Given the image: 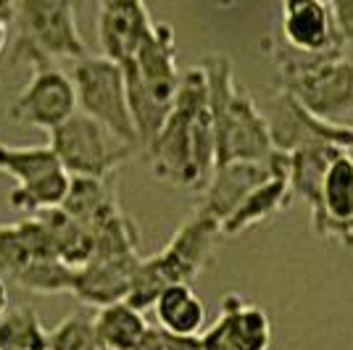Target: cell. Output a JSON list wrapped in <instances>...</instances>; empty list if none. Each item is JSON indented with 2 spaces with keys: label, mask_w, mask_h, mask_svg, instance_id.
Returning <instances> with one entry per match:
<instances>
[{
  "label": "cell",
  "mask_w": 353,
  "mask_h": 350,
  "mask_svg": "<svg viewBox=\"0 0 353 350\" xmlns=\"http://www.w3.org/2000/svg\"><path fill=\"white\" fill-rule=\"evenodd\" d=\"M74 277L77 269L61 258H34L14 282L34 295H61L74 290Z\"/></svg>",
  "instance_id": "obj_22"
},
{
  "label": "cell",
  "mask_w": 353,
  "mask_h": 350,
  "mask_svg": "<svg viewBox=\"0 0 353 350\" xmlns=\"http://www.w3.org/2000/svg\"><path fill=\"white\" fill-rule=\"evenodd\" d=\"M288 153L274 150V156L266 161H230V163H219L214 169V174L208 179L206 190L201 192V211H206L208 216L224 224L235 214V208L259 185H264L269 176L280 169Z\"/></svg>",
  "instance_id": "obj_11"
},
{
  "label": "cell",
  "mask_w": 353,
  "mask_h": 350,
  "mask_svg": "<svg viewBox=\"0 0 353 350\" xmlns=\"http://www.w3.org/2000/svg\"><path fill=\"white\" fill-rule=\"evenodd\" d=\"M266 50L277 66L280 88L324 121L348 124L353 116V63L348 50L301 53L290 45L266 40Z\"/></svg>",
  "instance_id": "obj_3"
},
{
  "label": "cell",
  "mask_w": 353,
  "mask_h": 350,
  "mask_svg": "<svg viewBox=\"0 0 353 350\" xmlns=\"http://www.w3.org/2000/svg\"><path fill=\"white\" fill-rule=\"evenodd\" d=\"M203 350H269L272 345V321L253 303L240 295L221 298L216 321L201 335Z\"/></svg>",
  "instance_id": "obj_13"
},
{
  "label": "cell",
  "mask_w": 353,
  "mask_h": 350,
  "mask_svg": "<svg viewBox=\"0 0 353 350\" xmlns=\"http://www.w3.org/2000/svg\"><path fill=\"white\" fill-rule=\"evenodd\" d=\"M216 8H232L235 6V0H211Z\"/></svg>",
  "instance_id": "obj_29"
},
{
  "label": "cell",
  "mask_w": 353,
  "mask_h": 350,
  "mask_svg": "<svg viewBox=\"0 0 353 350\" xmlns=\"http://www.w3.org/2000/svg\"><path fill=\"white\" fill-rule=\"evenodd\" d=\"M140 258H143L140 253L95 250L92 258L77 269L72 295H77V300L90 308H103L117 300H127Z\"/></svg>",
  "instance_id": "obj_12"
},
{
  "label": "cell",
  "mask_w": 353,
  "mask_h": 350,
  "mask_svg": "<svg viewBox=\"0 0 353 350\" xmlns=\"http://www.w3.org/2000/svg\"><path fill=\"white\" fill-rule=\"evenodd\" d=\"M48 350H103L92 316H88L85 311L66 316L56 329H50Z\"/></svg>",
  "instance_id": "obj_23"
},
{
  "label": "cell",
  "mask_w": 353,
  "mask_h": 350,
  "mask_svg": "<svg viewBox=\"0 0 353 350\" xmlns=\"http://www.w3.org/2000/svg\"><path fill=\"white\" fill-rule=\"evenodd\" d=\"M324 3H330V0H324Z\"/></svg>",
  "instance_id": "obj_32"
},
{
  "label": "cell",
  "mask_w": 353,
  "mask_h": 350,
  "mask_svg": "<svg viewBox=\"0 0 353 350\" xmlns=\"http://www.w3.org/2000/svg\"><path fill=\"white\" fill-rule=\"evenodd\" d=\"M59 169H63V163L56 156V150L50 147V143L32 147H14L0 143V172L14 176L19 187L34 185Z\"/></svg>",
  "instance_id": "obj_20"
},
{
  "label": "cell",
  "mask_w": 353,
  "mask_h": 350,
  "mask_svg": "<svg viewBox=\"0 0 353 350\" xmlns=\"http://www.w3.org/2000/svg\"><path fill=\"white\" fill-rule=\"evenodd\" d=\"M351 156H353V147H351Z\"/></svg>",
  "instance_id": "obj_31"
},
{
  "label": "cell",
  "mask_w": 353,
  "mask_h": 350,
  "mask_svg": "<svg viewBox=\"0 0 353 350\" xmlns=\"http://www.w3.org/2000/svg\"><path fill=\"white\" fill-rule=\"evenodd\" d=\"M14 24V50H37L53 61L90 56L77 27L74 0H16Z\"/></svg>",
  "instance_id": "obj_9"
},
{
  "label": "cell",
  "mask_w": 353,
  "mask_h": 350,
  "mask_svg": "<svg viewBox=\"0 0 353 350\" xmlns=\"http://www.w3.org/2000/svg\"><path fill=\"white\" fill-rule=\"evenodd\" d=\"M98 43L103 56L127 63L137 53L150 30L153 19L148 14L145 0H98Z\"/></svg>",
  "instance_id": "obj_14"
},
{
  "label": "cell",
  "mask_w": 353,
  "mask_h": 350,
  "mask_svg": "<svg viewBox=\"0 0 353 350\" xmlns=\"http://www.w3.org/2000/svg\"><path fill=\"white\" fill-rule=\"evenodd\" d=\"M48 342L50 332L34 308L19 306L0 316V350H48Z\"/></svg>",
  "instance_id": "obj_21"
},
{
  "label": "cell",
  "mask_w": 353,
  "mask_h": 350,
  "mask_svg": "<svg viewBox=\"0 0 353 350\" xmlns=\"http://www.w3.org/2000/svg\"><path fill=\"white\" fill-rule=\"evenodd\" d=\"M14 6H16V0H0V11H6V14L14 16Z\"/></svg>",
  "instance_id": "obj_28"
},
{
  "label": "cell",
  "mask_w": 353,
  "mask_h": 350,
  "mask_svg": "<svg viewBox=\"0 0 353 350\" xmlns=\"http://www.w3.org/2000/svg\"><path fill=\"white\" fill-rule=\"evenodd\" d=\"M159 327L172 335H203L206 303L190 285H169L153 303Z\"/></svg>",
  "instance_id": "obj_18"
},
{
  "label": "cell",
  "mask_w": 353,
  "mask_h": 350,
  "mask_svg": "<svg viewBox=\"0 0 353 350\" xmlns=\"http://www.w3.org/2000/svg\"><path fill=\"white\" fill-rule=\"evenodd\" d=\"M145 156L166 185L192 192L206 190L216 169V130L208 101V76L201 63L182 72L174 108Z\"/></svg>",
  "instance_id": "obj_1"
},
{
  "label": "cell",
  "mask_w": 353,
  "mask_h": 350,
  "mask_svg": "<svg viewBox=\"0 0 353 350\" xmlns=\"http://www.w3.org/2000/svg\"><path fill=\"white\" fill-rule=\"evenodd\" d=\"M293 190H290V153L285 156L280 169L266 179L264 185H259L250 192L248 198L235 208V214L221 224V234L224 237H235V234L245 232L250 227L261 224V221L277 216L282 211H288L293 205Z\"/></svg>",
  "instance_id": "obj_16"
},
{
  "label": "cell",
  "mask_w": 353,
  "mask_h": 350,
  "mask_svg": "<svg viewBox=\"0 0 353 350\" xmlns=\"http://www.w3.org/2000/svg\"><path fill=\"white\" fill-rule=\"evenodd\" d=\"M282 43L301 53L345 50L324 0H282Z\"/></svg>",
  "instance_id": "obj_15"
},
{
  "label": "cell",
  "mask_w": 353,
  "mask_h": 350,
  "mask_svg": "<svg viewBox=\"0 0 353 350\" xmlns=\"http://www.w3.org/2000/svg\"><path fill=\"white\" fill-rule=\"evenodd\" d=\"M134 350H203L201 335H172L163 327H150Z\"/></svg>",
  "instance_id": "obj_24"
},
{
  "label": "cell",
  "mask_w": 353,
  "mask_h": 350,
  "mask_svg": "<svg viewBox=\"0 0 353 350\" xmlns=\"http://www.w3.org/2000/svg\"><path fill=\"white\" fill-rule=\"evenodd\" d=\"M343 153L338 145H311L290 153V190L314 211L322 208V187L330 163Z\"/></svg>",
  "instance_id": "obj_17"
},
{
  "label": "cell",
  "mask_w": 353,
  "mask_h": 350,
  "mask_svg": "<svg viewBox=\"0 0 353 350\" xmlns=\"http://www.w3.org/2000/svg\"><path fill=\"white\" fill-rule=\"evenodd\" d=\"M221 237L219 221L195 208V214L179 224L161 253L140 258L127 300L145 311L153 308L156 298L169 285H192V279L211 266Z\"/></svg>",
  "instance_id": "obj_5"
},
{
  "label": "cell",
  "mask_w": 353,
  "mask_h": 350,
  "mask_svg": "<svg viewBox=\"0 0 353 350\" xmlns=\"http://www.w3.org/2000/svg\"><path fill=\"white\" fill-rule=\"evenodd\" d=\"M348 59H351V63H353V50H348Z\"/></svg>",
  "instance_id": "obj_30"
},
{
  "label": "cell",
  "mask_w": 353,
  "mask_h": 350,
  "mask_svg": "<svg viewBox=\"0 0 353 350\" xmlns=\"http://www.w3.org/2000/svg\"><path fill=\"white\" fill-rule=\"evenodd\" d=\"M92 324L103 350H134L150 329L145 313L134 308L130 300H117L98 308Z\"/></svg>",
  "instance_id": "obj_19"
},
{
  "label": "cell",
  "mask_w": 353,
  "mask_h": 350,
  "mask_svg": "<svg viewBox=\"0 0 353 350\" xmlns=\"http://www.w3.org/2000/svg\"><path fill=\"white\" fill-rule=\"evenodd\" d=\"M124 66L130 108L140 137V150L145 153L159 137L163 121L169 119L182 85V72L176 69V40L172 24L156 21L143 45Z\"/></svg>",
  "instance_id": "obj_2"
},
{
  "label": "cell",
  "mask_w": 353,
  "mask_h": 350,
  "mask_svg": "<svg viewBox=\"0 0 353 350\" xmlns=\"http://www.w3.org/2000/svg\"><path fill=\"white\" fill-rule=\"evenodd\" d=\"M208 101L216 130V166L230 161H266L274 156L272 132L264 111L253 103L248 90L235 82L227 56H208Z\"/></svg>",
  "instance_id": "obj_4"
},
{
  "label": "cell",
  "mask_w": 353,
  "mask_h": 350,
  "mask_svg": "<svg viewBox=\"0 0 353 350\" xmlns=\"http://www.w3.org/2000/svg\"><path fill=\"white\" fill-rule=\"evenodd\" d=\"M266 124L272 132L274 150L295 153L301 147L311 145H338L343 150L353 147V127L351 124H332L316 114H311L293 92L280 88L264 108Z\"/></svg>",
  "instance_id": "obj_10"
},
{
  "label": "cell",
  "mask_w": 353,
  "mask_h": 350,
  "mask_svg": "<svg viewBox=\"0 0 353 350\" xmlns=\"http://www.w3.org/2000/svg\"><path fill=\"white\" fill-rule=\"evenodd\" d=\"M72 79L77 88L79 111L98 119L111 132H117L119 137L140 147L132 108H130L124 66L108 56H85L74 61Z\"/></svg>",
  "instance_id": "obj_8"
},
{
  "label": "cell",
  "mask_w": 353,
  "mask_h": 350,
  "mask_svg": "<svg viewBox=\"0 0 353 350\" xmlns=\"http://www.w3.org/2000/svg\"><path fill=\"white\" fill-rule=\"evenodd\" d=\"M11 21H14V16L0 11V56H3V50H6V43H8V24H11Z\"/></svg>",
  "instance_id": "obj_26"
},
{
  "label": "cell",
  "mask_w": 353,
  "mask_h": 350,
  "mask_svg": "<svg viewBox=\"0 0 353 350\" xmlns=\"http://www.w3.org/2000/svg\"><path fill=\"white\" fill-rule=\"evenodd\" d=\"M50 147L69 174L90 179H111L119 166L140 150L134 143L119 137L117 132L82 111L72 114L50 132Z\"/></svg>",
  "instance_id": "obj_6"
},
{
  "label": "cell",
  "mask_w": 353,
  "mask_h": 350,
  "mask_svg": "<svg viewBox=\"0 0 353 350\" xmlns=\"http://www.w3.org/2000/svg\"><path fill=\"white\" fill-rule=\"evenodd\" d=\"M8 311V279L0 277V316Z\"/></svg>",
  "instance_id": "obj_27"
},
{
  "label": "cell",
  "mask_w": 353,
  "mask_h": 350,
  "mask_svg": "<svg viewBox=\"0 0 353 350\" xmlns=\"http://www.w3.org/2000/svg\"><path fill=\"white\" fill-rule=\"evenodd\" d=\"M19 61L30 66L32 76L8 114L19 127H32L50 134L79 108L74 79L66 72H61L53 59L37 50H14V63Z\"/></svg>",
  "instance_id": "obj_7"
},
{
  "label": "cell",
  "mask_w": 353,
  "mask_h": 350,
  "mask_svg": "<svg viewBox=\"0 0 353 350\" xmlns=\"http://www.w3.org/2000/svg\"><path fill=\"white\" fill-rule=\"evenodd\" d=\"M330 11L345 50H353V0H330Z\"/></svg>",
  "instance_id": "obj_25"
}]
</instances>
